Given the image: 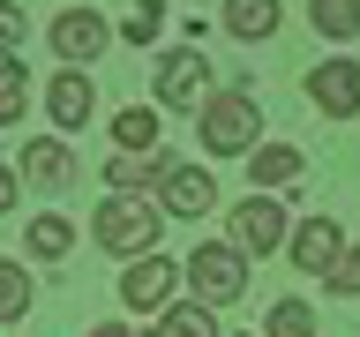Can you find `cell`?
<instances>
[{"label": "cell", "mask_w": 360, "mask_h": 337, "mask_svg": "<svg viewBox=\"0 0 360 337\" xmlns=\"http://www.w3.org/2000/svg\"><path fill=\"white\" fill-rule=\"evenodd\" d=\"M158 232H165V210L143 195H105V210L90 218V240L105 247L112 263H143V255H158Z\"/></svg>", "instance_id": "obj_1"}, {"label": "cell", "mask_w": 360, "mask_h": 337, "mask_svg": "<svg viewBox=\"0 0 360 337\" xmlns=\"http://www.w3.org/2000/svg\"><path fill=\"white\" fill-rule=\"evenodd\" d=\"M202 150L210 157H255L263 150V105L240 90H218L210 105H202Z\"/></svg>", "instance_id": "obj_2"}, {"label": "cell", "mask_w": 360, "mask_h": 337, "mask_svg": "<svg viewBox=\"0 0 360 337\" xmlns=\"http://www.w3.org/2000/svg\"><path fill=\"white\" fill-rule=\"evenodd\" d=\"M180 277H188V300H202V308H233V300L248 292V255L233 240H202V247H188Z\"/></svg>", "instance_id": "obj_3"}, {"label": "cell", "mask_w": 360, "mask_h": 337, "mask_svg": "<svg viewBox=\"0 0 360 337\" xmlns=\"http://www.w3.org/2000/svg\"><path fill=\"white\" fill-rule=\"evenodd\" d=\"M150 90H158L165 112H202L210 105V60H202L195 45H188V53H165L158 75H150Z\"/></svg>", "instance_id": "obj_4"}, {"label": "cell", "mask_w": 360, "mask_h": 337, "mask_svg": "<svg viewBox=\"0 0 360 337\" xmlns=\"http://www.w3.org/2000/svg\"><path fill=\"white\" fill-rule=\"evenodd\" d=\"M45 38H53V60L60 67H83V60H98L112 45V22L98 8H60V15L45 22Z\"/></svg>", "instance_id": "obj_5"}, {"label": "cell", "mask_w": 360, "mask_h": 337, "mask_svg": "<svg viewBox=\"0 0 360 337\" xmlns=\"http://www.w3.org/2000/svg\"><path fill=\"white\" fill-rule=\"evenodd\" d=\"M180 263H165V255H143V263H128L120 270V308H135V315H165L180 300Z\"/></svg>", "instance_id": "obj_6"}, {"label": "cell", "mask_w": 360, "mask_h": 337, "mask_svg": "<svg viewBox=\"0 0 360 337\" xmlns=\"http://www.w3.org/2000/svg\"><path fill=\"white\" fill-rule=\"evenodd\" d=\"M225 240L255 263V255H270V247H285L292 232H285V210H278L270 195H248L240 210H225Z\"/></svg>", "instance_id": "obj_7"}, {"label": "cell", "mask_w": 360, "mask_h": 337, "mask_svg": "<svg viewBox=\"0 0 360 337\" xmlns=\"http://www.w3.org/2000/svg\"><path fill=\"white\" fill-rule=\"evenodd\" d=\"M308 105L323 120H353L360 112V60H315L308 67Z\"/></svg>", "instance_id": "obj_8"}, {"label": "cell", "mask_w": 360, "mask_h": 337, "mask_svg": "<svg viewBox=\"0 0 360 337\" xmlns=\"http://www.w3.org/2000/svg\"><path fill=\"white\" fill-rule=\"evenodd\" d=\"M292 270H308V277H330L338 255H345V232H338V218H300V232L285 240Z\"/></svg>", "instance_id": "obj_9"}, {"label": "cell", "mask_w": 360, "mask_h": 337, "mask_svg": "<svg viewBox=\"0 0 360 337\" xmlns=\"http://www.w3.org/2000/svg\"><path fill=\"white\" fill-rule=\"evenodd\" d=\"M158 210L165 218H210L218 210V180L202 173V165H173L165 187H158Z\"/></svg>", "instance_id": "obj_10"}, {"label": "cell", "mask_w": 360, "mask_h": 337, "mask_svg": "<svg viewBox=\"0 0 360 337\" xmlns=\"http://www.w3.org/2000/svg\"><path fill=\"white\" fill-rule=\"evenodd\" d=\"M90 75L83 67H53V83H45V112H53V135H75L90 120V105H98V98H90Z\"/></svg>", "instance_id": "obj_11"}, {"label": "cell", "mask_w": 360, "mask_h": 337, "mask_svg": "<svg viewBox=\"0 0 360 337\" xmlns=\"http://www.w3.org/2000/svg\"><path fill=\"white\" fill-rule=\"evenodd\" d=\"M173 165L180 157H165V150H112L105 157V187L112 195H143V187H165Z\"/></svg>", "instance_id": "obj_12"}, {"label": "cell", "mask_w": 360, "mask_h": 337, "mask_svg": "<svg viewBox=\"0 0 360 337\" xmlns=\"http://www.w3.org/2000/svg\"><path fill=\"white\" fill-rule=\"evenodd\" d=\"M22 180L45 187V195H60L68 180H75V157L60 150V135H38V143H22Z\"/></svg>", "instance_id": "obj_13"}, {"label": "cell", "mask_w": 360, "mask_h": 337, "mask_svg": "<svg viewBox=\"0 0 360 337\" xmlns=\"http://www.w3.org/2000/svg\"><path fill=\"white\" fill-rule=\"evenodd\" d=\"M248 180H255V187H292V180H300V143H263V150L248 157Z\"/></svg>", "instance_id": "obj_14"}, {"label": "cell", "mask_w": 360, "mask_h": 337, "mask_svg": "<svg viewBox=\"0 0 360 337\" xmlns=\"http://www.w3.org/2000/svg\"><path fill=\"white\" fill-rule=\"evenodd\" d=\"M22 240H30V255H38V263H68V255H75V225H68L60 210H38Z\"/></svg>", "instance_id": "obj_15"}, {"label": "cell", "mask_w": 360, "mask_h": 337, "mask_svg": "<svg viewBox=\"0 0 360 337\" xmlns=\"http://www.w3.org/2000/svg\"><path fill=\"white\" fill-rule=\"evenodd\" d=\"M218 22L233 30V38H270V30L285 22V8H278V0H225Z\"/></svg>", "instance_id": "obj_16"}, {"label": "cell", "mask_w": 360, "mask_h": 337, "mask_svg": "<svg viewBox=\"0 0 360 337\" xmlns=\"http://www.w3.org/2000/svg\"><path fill=\"white\" fill-rule=\"evenodd\" d=\"M112 150H158V105H120L112 112Z\"/></svg>", "instance_id": "obj_17"}, {"label": "cell", "mask_w": 360, "mask_h": 337, "mask_svg": "<svg viewBox=\"0 0 360 337\" xmlns=\"http://www.w3.org/2000/svg\"><path fill=\"white\" fill-rule=\"evenodd\" d=\"M158 337H218V315L202 308V300H173V308L158 315Z\"/></svg>", "instance_id": "obj_18"}, {"label": "cell", "mask_w": 360, "mask_h": 337, "mask_svg": "<svg viewBox=\"0 0 360 337\" xmlns=\"http://www.w3.org/2000/svg\"><path fill=\"white\" fill-rule=\"evenodd\" d=\"M22 315H30V270L0 255V330H15Z\"/></svg>", "instance_id": "obj_19"}, {"label": "cell", "mask_w": 360, "mask_h": 337, "mask_svg": "<svg viewBox=\"0 0 360 337\" xmlns=\"http://www.w3.org/2000/svg\"><path fill=\"white\" fill-rule=\"evenodd\" d=\"M308 22L345 45V38H360V0H308Z\"/></svg>", "instance_id": "obj_20"}, {"label": "cell", "mask_w": 360, "mask_h": 337, "mask_svg": "<svg viewBox=\"0 0 360 337\" xmlns=\"http://www.w3.org/2000/svg\"><path fill=\"white\" fill-rule=\"evenodd\" d=\"M22 105H30V75H22L15 53H0V128H15Z\"/></svg>", "instance_id": "obj_21"}, {"label": "cell", "mask_w": 360, "mask_h": 337, "mask_svg": "<svg viewBox=\"0 0 360 337\" xmlns=\"http://www.w3.org/2000/svg\"><path fill=\"white\" fill-rule=\"evenodd\" d=\"M323 322H315V308L308 300H278V308L263 315V337H315Z\"/></svg>", "instance_id": "obj_22"}, {"label": "cell", "mask_w": 360, "mask_h": 337, "mask_svg": "<svg viewBox=\"0 0 360 337\" xmlns=\"http://www.w3.org/2000/svg\"><path fill=\"white\" fill-rule=\"evenodd\" d=\"M158 22H165V8H158V0H135L128 15H120V38H128V45H150Z\"/></svg>", "instance_id": "obj_23"}, {"label": "cell", "mask_w": 360, "mask_h": 337, "mask_svg": "<svg viewBox=\"0 0 360 337\" xmlns=\"http://www.w3.org/2000/svg\"><path fill=\"white\" fill-rule=\"evenodd\" d=\"M323 285H330V292H345V300H360V247H345V255H338V270L323 277Z\"/></svg>", "instance_id": "obj_24"}, {"label": "cell", "mask_w": 360, "mask_h": 337, "mask_svg": "<svg viewBox=\"0 0 360 337\" xmlns=\"http://www.w3.org/2000/svg\"><path fill=\"white\" fill-rule=\"evenodd\" d=\"M15 38H22V8H0V53H15Z\"/></svg>", "instance_id": "obj_25"}, {"label": "cell", "mask_w": 360, "mask_h": 337, "mask_svg": "<svg viewBox=\"0 0 360 337\" xmlns=\"http://www.w3.org/2000/svg\"><path fill=\"white\" fill-rule=\"evenodd\" d=\"M15 195H22V173H8V165H0V210H15Z\"/></svg>", "instance_id": "obj_26"}, {"label": "cell", "mask_w": 360, "mask_h": 337, "mask_svg": "<svg viewBox=\"0 0 360 337\" xmlns=\"http://www.w3.org/2000/svg\"><path fill=\"white\" fill-rule=\"evenodd\" d=\"M90 337H135V330H120V322H105V330H90Z\"/></svg>", "instance_id": "obj_27"}]
</instances>
